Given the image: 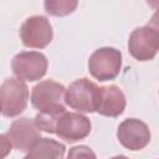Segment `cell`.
I'll return each instance as SVG.
<instances>
[{
    "instance_id": "cell-1",
    "label": "cell",
    "mask_w": 159,
    "mask_h": 159,
    "mask_svg": "<svg viewBox=\"0 0 159 159\" xmlns=\"http://www.w3.org/2000/svg\"><path fill=\"white\" fill-rule=\"evenodd\" d=\"M159 48V31L157 15L150 24L135 29L128 40V50L132 57L138 61H150L155 57Z\"/></svg>"
},
{
    "instance_id": "cell-2",
    "label": "cell",
    "mask_w": 159,
    "mask_h": 159,
    "mask_svg": "<svg viewBox=\"0 0 159 159\" xmlns=\"http://www.w3.org/2000/svg\"><path fill=\"white\" fill-rule=\"evenodd\" d=\"M99 92L101 87L83 77L72 82L65 91V103L80 113H93L98 107Z\"/></svg>"
},
{
    "instance_id": "cell-3",
    "label": "cell",
    "mask_w": 159,
    "mask_h": 159,
    "mask_svg": "<svg viewBox=\"0 0 159 159\" xmlns=\"http://www.w3.org/2000/svg\"><path fill=\"white\" fill-rule=\"evenodd\" d=\"M29 87L19 78H7L0 86V114L7 118L20 116L27 107Z\"/></svg>"
},
{
    "instance_id": "cell-4",
    "label": "cell",
    "mask_w": 159,
    "mask_h": 159,
    "mask_svg": "<svg viewBox=\"0 0 159 159\" xmlns=\"http://www.w3.org/2000/svg\"><path fill=\"white\" fill-rule=\"evenodd\" d=\"M122 68V53L114 47H101L88 60V70L98 81L114 80Z\"/></svg>"
},
{
    "instance_id": "cell-5",
    "label": "cell",
    "mask_w": 159,
    "mask_h": 159,
    "mask_svg": "<svg viewBox=\"0 0 159 159\" xmlns=\"http://www.w3.org/2000/svg\"><path fill=\"white\" fill-rule=\"evenodd\" d=\"M47 58L37 51H22L11 61L14 75L22 81H39L47 72Z\"/></svg>"
},
{
    "instance_id": "cell-6",
    "label": "cell",
    "mask_w": 159,
    "mask_h": 159,
    "mask_svg": "<svg viewBox=\"0 0 159 159\" xmlns=\"http://www.w3.org/2000/svg\"><path fill=\"white\" fill-rule=\"evenodd\" d=\"M53 31L47 17L35 15L27 17L20 27V39L29 48H43L52 41Z\"/></svg>"
},
{
    "instance_id": "cell-7",
    "label": "cell",
    "mask_w": 159,
    "mask_h": 159,
    "mask_svg": "<svg viewBox=\"0 0 159 159\" xmlns=\"http://www.w3.org/2000/svg\"><path fill=\"white\" fill-rule=\"evenodd\" d=\"M55 133L68 143L78 142L91 133V120L81 113L65 111L56 122Z\"/></svg>"
},
{
    "instance_id": "cell-8",
    "label": "cell",
    "mask_w": 159,
    "mask_h": 159,
    "mask_svg": "<svg viewBox=\"0 0 159 159\" xmlns=\"http://www.w3.org/2000/svg\"><path fill=\"white\" fill-rule=\"evenodd\" d=\"M117 138L124 148L129 150H140L149 144L152 134L149 127L144 122L137 118H128L118 125Z\"/></svg>"
},
{
    "instance_id": "cell-9",
    "label": "cell",
    "mask_w": 159,
    "mask_h": 159,
    "mask_svg": "<svg viewBox=\"0 0 159 159\" xmlns=\"http://www.w3.org/2000/svg\"><path fill=\"white\" fill-rule=\"evenodd\" d=\"M65 86L52 81L46 80L37 83L31 92V104L39 112L65 106Z\"/></svg>"
},
{
    "instance_id": "cell-10",
    "label": "cell",
    "mask_w": 159,
    "mask_h": 159,
    "mask_svg": "<svg viewBox=\"0 0 159 159\" xmlns=\"http://www.w3.org/2000/svg\"><path fill=\"white\" fill-rule=\"evenodd\" d=\"M40 132L41 130L37 128L34 119L24 117L11 123L6 135L15 149L27 152L32 147V144L40 138Z\"/></svg>"
},
{
    "instance_id": "cell-11",
    "label": "cell",
    "mask_w": 159,
    "mask_h": 159,
    "mask_svg": "<svg viewBox=\"0 0 159 159\" xmlns=\"http://www.w3.org/2000/svg\"><path fill=\"white\" fill-rule=\"evenodd\" d=\"M125 108V96L118 86L101 87L99 102L97 111L101 116L116 118L123 113Z\"/></svg>"
},
{
    "instance_id": "cell-12",
    "label": "cell",
    "mask_w": 159,
    "mask_h": 159,
    "mask_svg": "<svg viewBox=\"0 0 159 159\" xmlns=\"http://www.w3.org/2000/svg\"><path fill=\"white\" fill-rule=\"evenodd\" d=\"M66 147L50 138H39L26 152V158H63Z\"/></svg>"
},
{
    "instance_id": "cell-13",
    "label": "cell",
    "mask_w": 159,
    "mask_h": 159,
    "mask_svg": "<svg viewBox=\"0 0 159 159\" xmlns=\"http://www.w3.org/2000/svg\"><path fill=\"white\" fill-rule=\"evenodd\" d=\"M66 111L65 106H60V107H55V108H50V109H45V111H40L37 113V116L35 117V123L37 125V128L42 132L46 133H55V125L56 122L58 119V117Z\"/></svg>"
},
{
    "instance_id": "cell-14",
    "label": "cell",
    "mask_w": 159,
    "mask_h": 159,
    "mask_svg": "<svg viewBox=\"0 0 159 159\" xmlns=\"http://www.w3.org/2000/svg\"><path fill=\"white\" fill-rule=\"evenodd\" d=\"M78 5V0H45V11L51 16H67L72 14Z\"/></svg>"
},
{
    "instance_id": "cell-15",
    "label": "cell",
    "mask_w": 159,
    "mask_h": 159,
    "mask_svg": "<svg viewBox=\"0 0 159 159\" xmlns=\"http://www.w3.org/2000/svg\"><path fill=\"white\" fill-rule=\"evenodd\" d=\"M78 158V157H86V158H88V157H92V158H94L96 157V154L91 150V148H88V147H84V145H81V147H75V148H72L71 150H70V153H68V158Z\"/></svg>"
},
{
    "instance_id": "cell-16",
    "label": "cell",
    "mask_w": 159,
    "mask_h": 159,
    "mask_svg": "<svg viewBox=\"0 0 159 159\" xmlns=\"http://www.w3.org/2000/svg\"><path fill=\"white\" fill-rule=\"evenodd\" d=\"M12 149V144L6 134H0V159L5 158L10 154Z\"/></svg>"
},
{
    "instance_id": "cell-17",
    "label": "cell",
    "mask_w": 159,
    "mask_h": 159,
    "mask_svg": "<svg viewBox=\"0 0 159 159\" xmlns=\"http://www.w3.org/2000/svg\"><path fill=\"white\" fill-rule=\"evenodd\" d=\"M148 5H150L153 9H157L158 7V0H147Z\"/></svg>"
}]
</instances>
